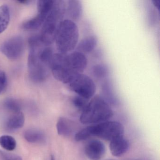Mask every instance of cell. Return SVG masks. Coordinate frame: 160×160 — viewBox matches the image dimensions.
<instances>
[{"label":"cell","instance_id":"27","mask_svg":"<svg viewBox=\"0 0 160 160\" xmlns=\"http://www.w3.org/2000/svg\"><path fill=\"white\" fill-rule=\"evenodd\" d=\"M19 3H22V4H25V3H28V2H29L28 1H18Z\"/></svg>","mask_w":160,"mask_h":160},{"label":"cell","instance_id":"26","mask_svg":"<svg viewBox=\"0 0 160 160\" xmlns=\"http://www.w3.org/2000/svg\"><path fill=\"white\" fill-rule=\"evenodd\" d=\"M152 2L153 6L159 11L160 9V0H152Z\"/></svg>","mask_w":160,"mask_h":160},{"label":"cell","instance_id":"20","mask_svg":"<svg viewBox=\"0 0 160 160\" xmlns=\"http://www.w3.org/2000/svg\"><path fill=\"white\" fill-rule=\"evenodd\" d=\"M0 146L8 151H12L17 147V141L13 137L10 135H2L0 137Z\"/></svg>","mask_w":160,"mask_h":160},{"label":"cell","instance_id":"13","mask_svg":"<svg viewBox=\"0 0 160 160\" xmlns=\"http://www.w3.org/2000/svg\"><path fill=\"white\" fill-rule=\"evenodd\" d=\"M98 39L95 35L87 36L82 39L77 46L76 50L82 54H89L93 51L97 47Z\"/></svg>","mask_w":160,"mask_h":160},{"label":"cell","instance_id":"14","mask_svg":"<svg viewBox=\"0 0 160 160\" xmlns=\"http://www.w3.org/2000/svg\"><path fill=\"white\" fill-rule=\"evenodd\" d=\"M25 122V117L21 111L12 113L6 121L5 126L9 131H16L22 128Z\"/></svg>","mask_w":160,"mask_h":160},{"label":"cell","instance_id":"21","mask_svg":"<svg viewBox=\"0 0 160 160\" xmlns=\"http://www.w3.org/2000/svg\"><path fill=\"white\" fill-rule=\"evenodd\" d=\"M54 54L53 50L51 48H42L39 52V58L44 65L49 67V65Z\"/></svg>","mask_w":160,"mask_h":160},{"label":"cell","instance_id":"19","mask_svg":"<svg viewBox=\"0 0 160 160\" xmlns=\"http://www.w3.org/2000/svg\"><path fill=\"white\" fill-rule=\"evenodd\" d=\"M92 73L97 79H106L110 74V70L106 64L99 63L92 67Z\"/></svg>","mask_w":160,"mask_h":160},{"label":"cell","instance_id":"10","mask_svg":"<svg viewBox=\"0 0 160 160\" xmlns=\"http://www.w3.org/2000/svg\"><path fill=\"white\" fill-rule=\"evenodd\" d=\"M130 148L129 140L123 135L117 138L110 142L109 149L113 156L120 157L126 153Z\"/></svg>","mask_w":160,"mask_h":160},{"label":"cell","instance_id":"4","mask_svg":"<svg viewBox=\"0 0 160 160\" xmlns=\"http://www.w3.org/2000/svg\"><path fill=\"white\" fill-rule=\"evenodd\" d=\"M79 30L75 22L63 20L59 26L55 38L56 47L59 53H70L76 48L79 39Z\"/></svg>","mask_w":160,"mask_h":160},{"label":"cell","instance_id":"15","mask_svg":"<svg viewBox=\"0 0 160 160\" xmlns=\"http://www.w3.org/2000/svg\"><path fill=\"white\" fill-rule=\"evenodd\" d=\"M26 141L32 144H44L46 141V136L42 131L35 129L26 130L24 134Z\"/></svg>","mask_w":160,"mask_h":160},{"label":"cell","instance_id":"22","mask_svg":"<svg viewBox=\"0 0 160 160\" xmlns=\"http://www.w3.org/2000/svg\"><path fill=\"white\" fill-rule=\"evenodd\" d=\"M4 107L12 113L21 112V106L19 102L15 99L9 98L4 101Z\"/></svg>","mask_w":160,"mask_h":160},{"label":"cell","instance_id":"7","mask_svg":"<svg viewBox=\"0 0 160 160\" xmlns=\"http://www.w3.org/2000/svg\"><path fill=\"white\" fill-rule=\"evenodd\" d=\"M66 86L78 96L87 100L92 98L96 92V85L92 78L83 73L74 75Z\"/></svg>","mask_w":160,"mask_h":160},{"label":"cell","instance_id":"25","mask_svg":"<svg viewBox=\"0 0 160 160\" xmlns=\"http://www.w3.org/2000/svg\"><path fill=\"white\" fill-rule=\"evenodd\" d=\"M7 76L5 72L0 70V94L5 92L7 88Z\"/></svg>","mask_w":160,"mask_h":160},{"label":"cell","instance_id":"12","mask_svg":"<svg viewBox=\"0 0 160 160\" xmlns=\"http://www.w3.org/2000/svg\"><path fill=\"white\" fill-rule=\"evenodd\" d=\"M102 90L104 100L110 105H118L119 100L114 91L113 84L109 79L105 80L102 85Z\"/></svg>","mask_w":160,"mask_h":160},{"label":"cell","instance_id":"1","mask_svg":"<svg viewBox=\"0 0 160 160\" xmlns=\"http://www.w3.org/2000/svg\"><path fill=\"white\" fill-rule=\"evenodd\" d=\"M88 64V59L85 55L74 51L66 54H54L49 68L53 75L59 76L65 74L83 73Z\"/></svg>","mask_w":160,"mask_h":160},{"label":"cell","instance_id":"6","mask_svg":"<svg viewBox=\"0 0 160 160\" xmlns=\"http://www.w3.org/2000/svg\"><path fill=\"white\" fill-rule=\"evenodd\" d=\"M42 42L39 36H33L29 40V54L28 68L30 77L34 82H42L46 78L47 71L45 65L39 58V52L42 47Z\"/></svg>","mask_w":160,"mask_h":160},{"label":"cell","instance_id":"23","mask_svg":"<svg viewBox=\"0 0 160 160\" xmlns=\"http://www.w3.org/2000/svg\"><path fill=\"white\" fill-rule=\"evenodd\" d=\"M88 100L79 96H74L72 99V103L74 106L80 111H83L88 104Z\"/></svg>","mask_w":160,"mask_h":160},{"label":"cell","instance_id":"24","mask_svg":"<svg viewBox=\"0 0 160 160\" xmlns=\"http://www.w3.org/2000/svg\"><path fill=\"white\" fill-rule=\"evenodd\" d=\"M0 160H23L19 155L0 150Z\"/></svg>","mask_w":160,"mask_h":160},{"label":"cell","instance_id":"8","mask_svg":"<svg viewBox=\"0 0 160 160\" xmlns=\"http://www.w3.org/2000/svg\"><path fill=\"white\" fill-rule=\"evenodd\" d=\"M24 40L19 36H14L4 42L0 47L2 53L11 60H17L23 55Z\"/></svg>","mask_w":160,"mask_h":160},{"label":"cell","instance_id":"2","mask_svg":"<svg viewBox=\"0 0 160 160\" xmlns=\"http://www.w3.org/2000/svg\"><path fill=\"white\" fill-rule=\"evenodd\" d=\"M123 125L117 121H105L88 126L78 132L75 136L76 141L86 140L92 137H96L106 141H112L123 135Z\"/></svg>","mask_w":160,"mask_h":160},{"label":"cell","instance_id":"11","mask_svg":"<svg viewBox=\"0 0 160 160\" xmlns=\"http://www.w3.org/2000/svg\"><path fill=\"white\" fill-rule=\"evenodd\" d=\"M66 12L69 16V20L73 22L78 21L83 14L82 3L78 0L68 1L66 5Z\"/></svg>","mask_w":160,"mask_h":160},{"label":"cell","instance_id":"28","mask_svg":"<svg viewBox=\"0 0 160 160\" xmlns=\"http://www.w3.org/2000/svg\"><path fill=\"white\" fill-rule=\"evenodd\" d=\"M51 160H55V157L53 155H52L51 157Z\"/></svg>","mask_w":160,"mask_h":160},{"label":"cell","instance_id":"17","mask_svg":"<svg viewBox=\"0 0 160 160\" xmlns=\"http://www.w3.org/2000/svg\"><path fill=\"white\" fill-rule=\"evenodd\" d=\"M47 16L43 14L38 13L35 17L23 23L22 28L28 30L37 29L43 24Z\"/></svg>","mask_w":160,"mask_h":160},{"label":"cell","instance_id":"16","mask_svg":"<svg viewBox=\"0 0 160 160\" xmlns=\"http://www.w3.org/2000/svg\"><path fill=\"white\" fill-rule=\"evenodd\" d=\"M74 123L72 121L64 117H60L57 123V129L60 136L68 137L73 131Z\"/></svg>","mask_w":160,"mask_h":160},{"label":"cell","instance_id":"18","mask_svg":"<svg viewBox=\"0 0 160 160\" xmlns=\"http://www.w3.org/2000/svg\"><path fill=\"white\" fill-rule=\"evenodd\" d=\"M10 21V12L6 5L0 6V33H2L8 28Z\"/></svg>","mask_w":160,"mask_h":160},{"label":"cell","instance_id":"9","mask_svg":"<svg viewBox=\"0 0 160 160\" xmlns=\"http://www.w3.org/2000/svg\"><path fill=\"white\" fill-rule=\"evenodd\" d=\"M85 153L90 160H100L105 154V146L100 140H90L85 146Z\"/></svg>","mask_w":160,"mask_h":160},{"label":"cell","instance_id":"29","mask_svg":"<svg viewBox=\"0 0 160 160\" xmlns=\"http://www.w3.org/2000/svg\"></svg>","mask_w":160,"mask_h":160},{"label":"cell","instance_id":"3","mask_svg":"<svg viewBox=\"0 0 160 160\" xmlns=\"http://www.w3.org/2000/svg\"><path fill=\"white\" fill-rule=\"evenodd\" d=\"M113 112L110 105L99 95L94 96L81 113L80 121L83 124L98 123L112 118Z\"/></svg>","mask_w":160,"mask_h":160},{"label":"cell","instance_id":"5","mask_svg":"<svg viewBox=\"0 0 160 160\" xmlns=\"http://www.w3.org/2000/svg\"><path fill=\"white\" fill-rule=\"evenodd\" d=\"M66 4L63 1H55V4L43 24L40 40L49 45L55 42L58 28L66 13Z\"/></svg>","mask_w":160,"mask_h":160}]
</instances>
